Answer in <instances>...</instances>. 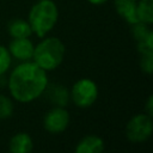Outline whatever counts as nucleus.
Returning <instances> with one entry per match:
<instances>
[{
    "label": "nucleus",
    "mask_w": 153,
    "mask_h": 153,
    "mask_svg": "<svg viewBox=\"0 0 153 153\" xmlns=\"http://www.w3.org/2000/svg\"><path fill=\"white\" fill-rule=\"evenodd\" d=\"M136 14L139 22L151 25L153 23V0H137Z\"/></svg>",
    "instance_id": "14"
},
{
    "label": "nucleus",
    "mask_w": 153,
    "mask_h": 153,
    "mask_svg": "<svg viewBox=\"0 0 153 153\" xmlns=\"http://www.w3.org/2000/svg\"><path fill=\"white\" fill-rule=\"evenodd\" d=\"M14 105L10 97L0 93V120L10 118L13 115Z\"/></svg>",
    "instance_id": "15"
},
{
    "label": "nucleus",
    "mask_w": 153,
    "mask_h": 153,
    "mask_svg": "<svg viewBox=\"0 0 153 153\" xmlns=\"http://www.w3.org/2000/svg\"><path fill=\"white\" fill-rule=\"evenodd\" d=\"M145 114H147L148 116H153V97L149 96L147 102H146V105H145Z\"/></svg>",
    "instance_id": "18"
},
{
    "label": "nucleus",
    "mask_w": 153,
    "mask_h": 153,
    "mask_svg": "<svg viewBox=\"0 0 153 153\" xmlns=\"http://www.w3.org/2000/svg\"><path fill=\"white\" fill-rule=\"evenodd\" d=\"M140 68L141 71L151 75L153 72V53H146V54H140Z\"/></svg>",
    "instance_id": "17"
},
{
    "label": "nucleus",
    "mask_w": 153,
    "mask_h": 153,
    "mask_svg": "<svg viewBox=\"0 0 153 153\" xmlns=\"http://www.w3.org/2000/svg\"><path fill=\"white\" fill-rule=\"evenodd\" d=\"M7 49L12 57L25 62V61L32 60L35 45L29 39V37L27 38H12L11 42L8 43Z\"/></svg>",
    "instance_id": "7"
},
{
    "label": "nucleus",
    "mask_w": 153,
    "mask_h": 153,
    "mask_svg": "<svg viewBox=\"0 0 153 153\" xmlns=\"http://www.w3.org/2000/svg\"><path fill=\"white\" fill-rule=\"evenodd\" d=\"M71 117L69 112L62 106H54L50 109L43 118V127L48 133L59 134L67 129Z\"/></svg>",
    "instance_id": "6"
},
{
    "label": "nucleus",
    "mask_w": 153,
    "mask_h": 153,
    "mask_svg": "<svg viewBox=\"0 0 153 153\" xmlns=\"http://www.w3.org/2000/svg\"><path fill=\"white\" fill-rule=\"evenodd\" d=\"M48 85L47 72L33 61H25L13 68L8 78V91L13 99L29 103L43 94Z\"/></svg>",
    "instance_id": "1"
},
{
    "label": "nucleus",
    "mask_w": 153,
    "mask_h": 153,
    "mask_svg": "<svg viewBox=\"0 0 153 153\" xmlns=\"http://www.w3.org/2000/svg\"><path fill=\"white\" fill-rule=\"evenodd\" d=\"M65 44L57 37H45L35 45L32 61L45 72L56 69L63 61Z\"/></svg>",
    "instance_id": "3"
},
{
    "label": "nucleus",
    "mask_w": 153,
    "mask_h": 153,
    "mask_svg": "<svg viewBox=\"0 0 153 153\" xmlns=\"http://www.w3.org/2000/svg\"><path fill=\"white\" fill-rule=\"evenodd\" d=\"M43 93H45L47 99L55 106L65 108L71 99L69 91L61 84H48Z\"/></svg>",
    "instance_id": "8"
},
{
    "label": "nucleus",
    "mask_w": 153,
    "mask_h": 153,
    "mask_svg": "<svg viewBox=\"0 0 153 153\" xmlns=\"http://www.w3.org/2000/svg\"><path fill=\"white\" fill-rule=\"evenodd\" d=\"M69 97L78 108H90L98 98V86L91 79H79L72 86Z\"/></svg>",
    "instance_id": "4"
},
{
    "label": "nucleus",
    "mask_w": 153,
    "mask_h": 153,
    "mask_svg": "<svg viewBox=\"0 0 153 153\" xmlns=\"http://www.w3.org/2000/svg\"><path fill=\"white\" fill-rule=\"evenodd\" d=\"M0 78H2V76H0Z\"/></svg>",
    "instance_id": "20"
},
{
    "label": "nucleus",
    "mask_w": 153,
    "mask_h": 153,
    "mask_svg": "<svg viewBox=\"0 0 153 153\" xmlns=\"http://www.w3.org/2000/svg\"><path fill=\"white\" fill-rule=\"evenodd\" d=\"M59 8L53 0H37L29 12V24L32 33L43 38L56 25Z\"/></svg>",
    "instance_id": "2"
},
{
    "label": "nucleus",
    "mask_w": 153,
    "mask_h": 153,
    "mask_svg": "<svg viewBox=\"0 0 153 153\" xmlns=\"http://www.w3.org/2000/svg\"><path fill=\"white\" fill-rule=\"evenodd\" d=\"M104 141L97 135L82 137L75 147L74 153H104Z\"/></svg>",
    "instance_id": "11"
},
{
    "label": "nucleus",
    "mask_w": 153,
    "mask_h": 153,
    "mask_svg": "<svg viewBox=\"0 0 153 153\" xmlns=\"http://www.w3.org/2000/svg\"><path fill=\"white\" fill-rule=\"evenodd\" d=\"M136 5L137 0H114V6L117 14L130 25L139 22L136 14Z\"/></svg>",
    "instance_id": "9"
},
{
    "label": "nucleus",
    "mask_w": 153,
    "mask_h": 153,
    "mask_svg": "<svg viewBox=\"0 0 153 153\" xmlns=\"http://www.w3.org/2000/svg\"><path fill=\"white\" fill-rule=\"evenodd\" d=\"M11 62H12V56L8 49L4 45H0V76H4V74L8 71Z\"/></svg>",
    "instance_id": "16"
},
{
    "label": "nucleus",
    "mask_w": 153,
    "mask_h": 153,
    "mask_svg": "<svg viewBox=\"0 0 153 153\" xmlns=\"http://www.w3.org/2000/svg\"><path fill=\"white\" fill-rule=\"evenodd\" d=\"M32 148H33L32 139L27 133L24 131L14 134L8 142L10 153H31Z\"/></svg>",
    "instance_id": "10"
},
{
    "label": "nucleus",
    "mask_w": 153,
    "mask_h": 153,
    "mask_svg": "<svg viewBox=\"0 0 153 153\" xmlns=\"http://www.w3.org/2000/svg\"><path fill=\"white\" fill-rule=\"evenodd\" d=\"M131 35L137 44H153V32L149 25L137 22L131 24Z\"/></svg>",
    "instance_id": "13"
},
{
    "label": "nucleus",
    "mask_w": 153,
    "mask_h": 153,
    "mask_svg": "<svg viewBox=\"0 0 153 153\" xmlns=\"http://www.w3.org/2000/svg\"><path fill=\"white\" fill-rule=\"evenodd\" d=\"M153 131L152 117L147 114H137L133 116L126 126V136L130 142L140 143L149 139Z\"/></svg>",
    "instance_id": "5"
},
{
    "label": "nucleus",
    "mask_w": 153,
    "mask_h": 153,
    "mask_svg": "<svg viewBox=\"0 0 153 153\" xmlns=\"http://www.w3.org/2000/svg\"><path fill=\"white\" fill-rule=\"evenodd\" d=\"M7 32L12 38H27L32 35L31 26L27 20L14 18L7 24Z\"/></svg>",
    "instance_id": "12"
},
{
    "label": "nucleus",
    "mask_w": 153,
    "mask_h": 153,
    "mask_svg": "<svg viewBox=\"0 0 153 153\" xmlns=\"http://www.w3.org/2000/svg\"><path fill=\"white\" fill-rule=\"evenodd\" d=\"M90 4H92V5H102V4H104V2H106L108 0H87Z\"/></svg>",
    "instance_id": "19"
}]
</instances>
